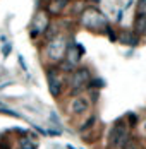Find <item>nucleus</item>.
Listing matches in <instances>:
<instances>
[{"mask_svg":"<svg viewBox=\"0 0 146 149\" xmlns=\"http://www.w3.org/2000/svg\"><path fill=\"white\" fill-rule=\"evenodd\" d=\"M127 142H129V129L122 120H119V122H115V125L110 130L108 144H110L112 149H119V148H124Z\"/></svg>","mask_w":146,"mask_h":149,"instance_id":"nucleus-1","label":"nucleus"},{"mask_svg":"<svg viewBox=\"0 0 146 149\" xmlns=\"http://www.w3.org/2000/svg\"><path fill=\"white\" fill-rule=\"evenodd\" d=\"M81 24L86 26L88 29H102L107 24V17L98 9H86L81 14Z\"/></svg>","mask_w":146,"mask_h":149,"instance_id":"nucleus-2","label":"nucleus"},{"mask_svg":"<svg viewBox=\"0 0 146 149\" xmlns=\"http://www.w3.org/2000/svg\"><path fill=\"white\" fill-rule=\"evenodd\" d=\"M91 81V74L88 69H77L71 79H69V84H71V89H72V94H77L81 89H84Z\"/></svg>","mask_w":146,"mask_h":149,"instance_id":"nucleus-3","label":"nucleus"},{"mask_svg":"<svg viewBox=\"0 0 146 149\" xmlns=\"http://www.w3.org/2000/svg\"><path fill=\"white\" fill-rule=\"evenodd\" d=\"M65 50H67L65 40L62 36H57V38H53L48 43V57L53 60V62H58V60H62L65 57Z\"/></svg>","mask_w":146,"mask_h":149,"instance_id":"nucleus-4","label":"nucleus"},{"mask_svg":"<svg viewBox=\"0 0 146 149\" xmlns=\"http://www.w3.org/2000/svg\"><path fill=\"white\" fill-rule=\"evenodd\" d=\"M79 48H77V45L76 43H72V45L67 46V50H65V57H64V60H65V63H62V69L64 70H72L74 67L79 63V60H81V52H77Z\"/></svg>","mask_w":146,"mask_h":149,"instance_id":"nucleus-5","label":"nucleus"},{"mask_svg":"<svg viewBox=\"0 0 146 149\" xmlns=\"http://www.w3.org/2000/svg\"><path fill=\"white\" fill-rule=\"evenodd\" d=\"M62 88H64V77L58 72L57 69H50L48 70V89L52 93V96H60L62 93Z\"/></svg>","mask_w":146,"mask_h":149,"instance_id":"nucleus-6","label":"nucleus"},{"mask_svg":"<svg viewBox=\"0 0 146 149\" xmlns=\"http://www.w3.org/2000/svg\"><path fill=\"white\" fill-rule=\"evenodd\" d=\"M48 24H50L48 15L45 14V12H40V14L36 15V19H34V31H31V36L40 34L41 31H45L46 28H48Z\"/></svg>","mask_w":146,"mask_h":149,"instance_id":"nucleus-7","label":"nucleus"},{"mask_svg":"<svg viewBox=\"0 0 146 149\" xmlns=\"http://www.w3.org/2000/svg\"><path fill=\"white\" fill-rule=\"evenodd\" d=\"M119 41L122 43V45H127V46H136L139 43V38H138V34H134L131 31H122L120 34H119Z\"/></svg>","mask_w":146,"mask_h":149,"instance_id":"nucleus-8","label":"nucleus"},{"mask_svg":"<svg viewBox=\"0 0 146 149\" xmlns=\"http://www.w3.org/2000/svg\"><path fill=\"white\" fill-rule=\"evenodd\" d=\"M134 33L136 34H145L146 33V12H138L134 21Z\"/></svg>","mask_w":146,"mask_h":149,"instance_id":"nucleus-9","label":"nucleus"},{"mask_svg":"<svg viewBox=\"0 0 146 149\" xmlns=\"http://www.w3.org/2000/svg\"><path fill=\"white\" fill-rule=\"evenodd\" d=\"M88 110V101L84 98H76L72 103H71V111L74 115H81Z\"/></svg>","mask_w":146,"mask_h":149,"instance_id":"nucleus-10","label":"nucleus"},{"mask_svg":"<svg viewBox=\"0 0 146 149\" xmlns=\"http://www.w3.org/2000/svg\"><path fill=\"white\" fill-rule=\"evenodd\" d=\"M19 149H38V142L29 137H22L19 142Z\"/></svg>","mask_w":146,"mask_h":149,"instance_id":"nucleus-11","label":"nucleus"},{"mask_svg":"<svg viewBox=\"0 0 146 149\" xmlns=\"http://www.w3.org/2000/svg\"><path fill=\"white\" fill-rule=\"evenodd\" d=\"M0 113H4V115H9V117H15V118H21V117H22L21 113H17V111H14V110L7 108L5 104H2V103H0Z\"/></svg>","mask_w":146,"mask_h":149,"instance_id":"nucleus-12","label":"nucleus"},{"mask_svg":"<svg viewBox=\"0 0 146 149\" xmlns=\"http://www.w3.org/2000/svg\"><path fill=\"white\" fill-rule=\"evenodd\" d=\"M103 86H105V81L98 79V77H96V79H91V81H89V84H88V88H89V89H95V88H103Z\"/></svg>","mask_w":146,"mask_h":149,"instance_id":"nucleus-13","label":"nucleus"},{"mask_svg":"<svg viewBox=\"0 0 146 149\" xmlns=\"http://www.w3.org/2000/svg\"><path fill=\"white\" fill-rule=\"evenodd\" d=\"M65 3H67V0H55V7H52V9H50V12L58 14V12H60V9H62V7H65Z\"/></svg>","mask_w":146,"mask_h":149,"instance_id":"nucleus-14","label":"nucleus"},{"mask_svg":"<svg viewBox=\"0 0 146 149\" xmlns=\"http://www.w3.org/2000/svg\"><path fill=\"white\" fill-rule=\"evenodd\" d=\"M11 50H12V45H11V43H5V45H4V48H2V55H4V58L9 57Z\"/></svg>","mask_w":146,"mask_h":149,"instance_id":"nucleus-15","label":"nucleus"},{"mask_svg":"<svg viewBox=\"0 0 146 149\" xmlns=\"http://www.w3.org/2000/svg\"><path fill=\"white\" fill-rule=\"evenodd\" d=\"M127 118H129V125H131V127H134V125L138 123V115H136V113H129Z\"/></svg>","mask_w":146,"mask_h":149,"instance_id":"nucleus-16","label":"nucleus"},{"mask_svg":"<svg viewBox=\"0 0 146 149\" xmlns=\"http://www.w3.org/2000/svg\"><path fill=\"white\" fill-rule=\"evenodd\" d=\"M93 123H95V117H91V118H88V122L81 127V130H86V129H89V127H93Z\"/></svg>","mask_w":146,"mask_h":149,"instance_id":"nucleus-17","label":"nucleus"},{"mask_svg":"<svg viewBox=\"0 0 146 149\" xmlns=\"http://www.w3.org/2000/svg\"><path fill=\"white\" fill-rule=\"evenodd\" d=\"M19 65H21V67H22V70H24V72H28V65H26V60H24V57H22V55H19Z\"/></svg>","mask_w":146,"mask_h":149,"instance_id":"nucleus-18","label":"nucleus"},{"mask_svg":"<svg viewBox=\"0 0 146 149\" xmlns=\"http://www.w3.org/2000/svg\"><path fill=\"white\" fill-rule=\"evenodd\" d=\"M124 149H141L139 148V146H138V142H134V141H129V142H127V144H126V146H124Z\"/></svg>","mask_w":146,"mask_h":149,"instance_id":"nucleus-19","label":"nucleus"},{"mask_svg":"<svg viewBox=\"0 0 146 149\" xmlns=\"http://www.w3.org/2000/svg\"><path fill=\"white\" fill-rule=\"evenodd\" d=\"M46 135H53V137H55V135H60V130H55V129H48V130H46Z\"/></svg>","mask_w":146,"mask_h":149,"instance_id":"nucleus-20","label":"nucleus"},{"mask_svg":"<svg viewBox=\"0 0 146 149\" xmlns=\"http://www.w3.org/2000/svg\"><path fill=\"white\" fill-rule=\"evenodd\" d=\"M107 33H108V36H110V40H112V41H115V40H117V36H115V33L112 31V28H107Z\"/></svg>","mask_w":146,"mask_h":149,"instance_id":"nucleus-21","label":"nucleus"},{"mask_svg":"<svg viewBox=\"0 0 146 149\" xmlns=\"http://www.w3.org/2000/svg\"><path fill=\"white\" fill-rule=\"evenodd\" d=\"M117 21H119V22L122 21V10H119V14H117Z\"/></svg>","mask_w":146,"mask_h":149,"instance_id":"nucleus-22","label":"nucleus"},{"mask_svg":"<svg viewBox=\"0 0 146 149\" xmlns=\"http://www.w3.org/2000/svg\"><path fill=\"white\" fill-rule=\"evenodd\" d=\"M139 3H141V5H143V7L146 9V0H139Z\"/></svg>","mask_w":146,"mask_h":149,"instance_id":"nucleus-23","label":"nucleus"},{"mask_svg":"<svg viewBox=\"0 0 146 149\" xmlns=\"http://www.w3.org/2000/svg\"><path fill=\"white\" fill-rule=\"evenodd\" d=\"M91 2H95V3H96V2H100V0H91Z\"/></svg>","mask_w":146,"mask_h":149,"instance_id":"nucleus-24","label":"nucleus"},{"mask_svg":"<svg viewBox=\"0 0 146 149\" xmlns=\"http://www.w3.org/2000/svg\"><path fill=\"white\" fill-rule=\"evenodd\" d=\"M145 130H146V123H145Z\"/></svg>","mask_w":146,"mask_h":149,"instance_id":"nucleus-25","label":"nucleus"}]
</instances>
